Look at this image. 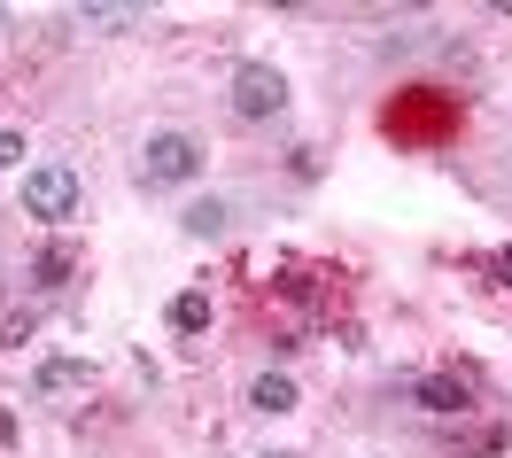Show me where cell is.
I'll use <instances>...</instances> for the list:
<instances>
[{
	"mask_svg": "<svg viewBox=\"0 0 512 458\" xmlns=\"http://www.w3.org/2000/svg\"><path fill=\"white\" fill-rule=\"evenodd\" d=\"M202 132H179V125H163V132H148L140 140V179L148 187H187L194 171H202Z\"/></svg>",
	"mask_w": 512,
	"mask_h": 458,
	"instance_id": "6da1fadb",
	"label": "cell"
},
{
	"mask_svg": "<svg viewBox=\"0 0 512 458\" xmlns=\"http://www.w3.org/2000/svg\"><path fill=\"white\" fill-rule=\"evenodd\" d=\"M78 202H86L78 171H70V164H39L32 179H24L16 210H24V218H39V226H70V218H78Z\"/></svg>",
	"mask_w": 512,
	"mask_h": 458,
	"instance_id": "7a4b0ae2",
	"label": "cell"
},
{
	"mask_svg": "<svg viewBox=\"0 0 512 458\" xmlns=\"http://www.w3.org/2000/svg\"><path fill=\"white\" fill-rule=\"evenodd\" d=\"M233 109H241L249 125L280 117V109H288V78H280L272 63H241V70H233Z\"/></svg>",
	"mask_w": 512,
	"mask_h": 458,
	"instance_id": "3957f363",
	"label": "cell"
},
{
	"mask_svg": "<svg viewBox=\"0 0 512 458\" xmlns=\"http://www.w3.org/2000/svg\"><path fill=\"white\" fill-rule=\"evenodd\" d=\"M412 404H419V412H466L474 396H466L458 373H427V381H412Z\"/></svg>",
	"mask_w": 512,
	"mask_h": 458,
	"instance_id": "277c9868",
	"label": "cell"
},
{
	"mask_svg": "<svg viewBox=\"0 0 512 458\" xmlns=\"http://www.w3.org/2000/svg\"><path fill=\"white\" fill-rule=\"evenodd\" d=\"M163 327H171V334H187V342H194V334L210 327V295H202V288L171 295V303H163Z\"/></svg>",
	"mask_w": 512,
	"mask_h": 458,
	"instance_id": "5b68a950",
	"label": "cell"
},
{
	"mask_svg": "<svg viewBox=\"0 0 512 458\" xmlns=\"http://www.w3.org/2000/svg\"><path fill=\"white\" fill-rule=\"evenodd\" d=\"M249 404H256V412H295V381H288V373H256Z\"/></svg>",
	"mask_w": 512,
	"mask_h": 458,
	"instance_id": "8992f818",
	"label": "cell"
},
{
	"mask_svg": "<svg viewBox=\"0 0 512 458\" xmlns=\"http://www.w3.org/2000/svg\"><path fill=\"white\" fill-rule=\"evenodd\" d=\"M39 389H47V396L86 389V365H78V358H47V365H39Z\"/></svg>",
	"mask_w": 512,
	"mask_h": 458,
	"instance_id": "52a82bcc",
	"label": "cell"
},
{
	"mask_svg": "<svg viewBox=\"0 0 512 458\" xmlns=\"http://www.w3.org/2000/svg\"><path fill=\"white\" fill-rule=\"evenodd\" d=\"M187 233H202V241H210V233H225V202H218V195H202V202L187 210Z\"/></svg>",
	"mask_w": 512,
	"mask_h": 458,
	"instance_id": "ba28073f",
	"label": "cell"
},
{
	"mask_svg": "<svg viewBox=\"0 0 512 458\" xmlns=\"http://www.w3.org/2000/svg\"><path fill=\"white\" fill-rule=\"evenodd\" d=\"M32 280H39V288H63V280H70V257H63V249H39Z\"/></svg>",
	"mask_w": 512,
	"mask_h": 458,
	"instance_id": "9c48e42d",
	"label": "cell"
},
{
	"mask_svg": "<svg viewBox=\"0 0 512 458\" xmlns=\"http://www.w3.org/2000/svg\"><path fill=\"white\" fill-rule=\"evenodd\" d=\"M78 24H94V32H125L132 8H78Z\"/></svg>",
	"mask_w": 512,
	"mask_h": 458,
	"instance_id": "30bf717a",
	"label": "cell"
},
{
	"mask_svg": "<svg viewBox=\"0 0 512 458\" xmlns=\"http://www.w3.org/2000/svg\"><path fill=\"white\" fill-rule=\"evenodd\" d=\"M0 164H24V132L16 125H0Z\"/></svg>",
	"mask_w": 512,
	"mask_h": 458,
	"instance_id": "8fae6325",
	"label": "cell"
},
{
	"mask_svg": "<svg viewBox=\"0 0 512 458\" xmlns=\"http://www.w3.org/2000/svg\"><path fill=\"white\" fill-rule=\"evenodd\" d=\"M489 280H505V288H512V249H505L497 264H489Z\"/></svg>",
	"mask_w": 512,
	"mask_h": 458,
	"instance_id": "7c38bea8",
	"label": "cell"
},
{
	"mask_svg": "<svg viewBox=\"0 0 512 458\" xmlns=\"http://www.w3.org/2000/svg\"><path fill=\"white\" fill-rule=\"evenodd\" d=\"M0 24H8V8H0Z\"/></svg>",
	"mask_w": 512,
	"mask_h": 458,
	"instance_id": "4fadbf2b",
	"label": "cell"
}]
</instances>
